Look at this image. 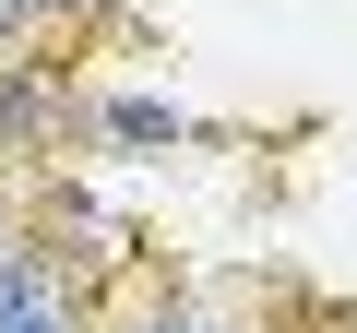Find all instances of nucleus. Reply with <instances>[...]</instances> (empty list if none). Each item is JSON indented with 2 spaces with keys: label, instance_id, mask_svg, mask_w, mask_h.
Returning <instances> with one entry per match:
<instances>
[{
  "label": "nucleus",
  "instance_id": "nucleus-4",
  "mask_svg": "<svg viewBox=\"0 0 357 333\" xmlns=\"http://www.w3.org/2000/svg\"><path fill=\"white\" fill-rule=\"evenodd\" d=\"M0 333H84V309H72V297H48V309H24V321H0Z\"/></svg>",
  "mask_w": 357,
  "mask_h": 333
},
{
  "label": "nucleus",
  "instance_id": "nucleus-7",
  "mask_svg": "<svg viewBox=\"0 0 357 333\" xmlns=\"http://www.w3.org/2000/svg\"><path fill=\"white\" fill-rule=\"evenodd\" d=\"M0 13H24V0H0Z\"/></svg>",
  "mask_w": 357,
  "mask_h": 333
},
{
  "label": "nucleus",
  "instance_id": "nucleus-5",
  "mask_svg": "<svg viewBox=\"0 0 357 333\" xmlns=\"http://www.w3.org/2000/svg\"><path fill=\"white\" fill-rule=\"evenodd\" d=\"M119 333H191V309H143V321H119Z\"/></svg>",
  "mask_w": 357,
  "mask_h": 333
},
{
  "label": "nucleus",
  "instance_id": "nucleus-1",
  "mask_svg": "<svg viewBox=\"0 0 357 333\" xmlns=\"http://www.w3.org/2000/svg\"><path fill=\"white\" fill-rule=\"evenodd\" d=\"M72 131L119 143V155H167V143H227L215 119H191L178 95H72Z\"/></svg>",
  "mask_w": 357,
  "mask_h": 333
},
{
  "label": "nucleus",
  "instance_id": "nucleus-6",
  "mask_svg": "<svg viewBox=\"0 0 357 333\" xmlns=\"http://www.w3.org/2000/svg\"><path fill=\"white\" fill-rule=\"evenodd\" d=\"M191 333H238V321H191Z\"/></svg>",
  "mask_w": 357,
  "mask_h": 333
},
{
  "label": "nucleus",
  "instance_id": "nucleus-3",
  "mask_svg": "<svg viewBox=\"0 0 357 333\" xmlns=\"http://www.w3.org/2000/svg\"><path fill=\"white\" fill-rule=\"evenodd\" d=\"M24 24L48 36V24H107V0H24Z\"/></svg>",
  "mask_w": 357,
  "mask_h": 333
},
{
  "label": "nucleus",
  "instance_id": "nucleus-2",
  "mask_svg": "<svg viewBox=\"0 0 357 333\" xmlns=\"http://www.w3.org/2000/svg\"><path fill=\"white\" fill-rule=\"evenodd\" d=\"M48 226H60V238H84V262H107V274L143 250V238H131V226H119V215H107L84 179H60V191H48Z\"/></svg>",
  "mask_w": 357,
  "mask_h": 333
}]
</instances>
